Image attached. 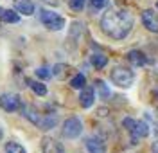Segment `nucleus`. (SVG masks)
<instances>
[{
  "label": "nucleus",
  "instance_id": "nucleus-16",
  "mask_svg": "<svg viewBox=\"0 0 158 153\" xmlns=\"http://www.w3.org/2000/svg\"><path fill=\"white\" fill-rule=\"evenodd\" d=\"M135 137H148L149 135V124L146 121H137V126L133 130Z\"/></svg>",
  "mask_w": 158,
  "mask_h": 153
},
{
  "label": "nucleus",
  "instance_id": "nucleus-15",
  "mask_svg": "<svg viewBox=\"0 0 158 153\" xmlns=\"http://www.w3.org/2000/svg\"><path fill=\"white\" fill-rule=\"evenodd\" d=\"M27 85L31 87V90L34 92L36 96H47V87L41 81H34V79H25Z\"/></svg>",
  "mask_w": 158,
  "mask_h": 153
},
{
  "label": "nucleus",
  "instance_id": "nucleus-8",
  "mask_svg": "<svg viewBox=\"0 0 158 153\" xmlns=\"http://www.w3.org/2000/svg\"><path fill=\"white\" fill-rule=\"evenodd\" d=\"M95 101V92L92 87H83L81 88V96H79V104L83 108H90Z\"/></svg>",
  "mask_w": 158,
  "mask_h": 153
},
{
  "label": "nucleus",
  "instance_id": "nucleus-5",
  "mask_svg": "<svg viewBox=\"0 0 158 153\" xmlns=\"http://www.w3.org/2000/svg\"><path fill=\"white\" fill-rule=\"evenodd\" d=\"M0 106L6 112H16L22 108V101L16 94H2L0 96Z\"/></svg>",
  "mask_w": 158,
  "mask_h": 153
},
{
  "label": "nucleus",
  "instance_id": "nucleus-26",
  "mask_svg": "<svg viewBox=\"0 0 158 153\" xmlns=\"http://www.w3.org/2000/svg\"><path fill=\"white\" fill-rule=\"evenodd\" d=\"M153 153H158V142L153 144Z\"/></svg>",
  "mask_w": 158,
  "mask_h": 153
},
{
  "label": "nucleus",
  "instance_id": "nucleus-6",
  "mask_svg": "<svg viewBox=\"0 0 158 153\" xmlns=\"http://www.w3.org/2000/svg\"><path fill=\"white\" fill-rule=\"evenodd\" d=\"M142 23L151 32H158V15L153 9L142 11Z\"/></svg>",
  "mask_w": 158,
  "mask_h": 153
},
{
  "label": "nucleus",
  "instance_id": "nucleus-12",
  "mask_svg": "<svg viewBox=\"0 0 158 153\" xmlns=\"http://www.w3.org/2000/svg\"><path fill=\"white\" fill-rule=\"evenodd\" d=\"M22 112H23V115L29 119L32 124H36L38 126L40 121H41V115L38 113V110L36 108H32V106H22Z\"/></svg>",
  "mask_w": 158,
  "mask_h": 153
},
{
  "label": "nucleus",
  "instance_id": "nucleus-4",
  "mask_svg": "<svg viewBox=\"0 0 158 153\" xmlns=\"http://www.w3.org/2000/svg\"><path fill=\"white\" fill-rule=\"evenodd\" d=\"M81 132H83V124L77 117H69L63 122V135L67 139H76L81 135Z\"/></svg>",
  "mask_w": 158,
  "mask_h": 153
},
{
  "label": "nucleus",
  "instance_id": "nucleus-13",
  "mask_svg": "<svg viewBox=\"0 0 158 153\" xmlns=\"http://www.w3.org/2000/svg\"><path fill=\"white\" fill-rule=\"evenodd\" d=\"M56 122H58V117L56 115H52V113H45V117H41V121H40V128L41 130H50V128H54L56 126Z\"/></svg>",
  "mask_w": 158,
  "mask_h": 153
},
{
  "label": "nucleus",
  "instance_id": "nucleus-27",
  "mask_svg": "<svg viewBox=\"0 0 158 153\" xmlns=\"http://www.w3.org/2000/svg\"><path fill=\"white\" fill-rule=\"evenodd\" d=\"M43 2H49V4H52V6H56V4H58L56 0H43Z\"/></svg>",
  "mask_w": 158,
  "mask_h": 153
},
{
  "label": "nucleus",
  "instance_id": "nucleus-1",
  "mask_svg": "<svg viewBox=\"0 0 158 153\" xmlns=\"http://www.w3.org/2000/svg\"><path fill=\"white\" fill-rule=\"evenodd\" d=\"M101 29L113 40H122L133 29V15L126 9H110L102 15Z\"/></svg>",
  "mask_w": 158,
  "mask_h": 153
},
{
  "label": "nucleus",
  "instance_id": "nucleus-21",
  "mask_svg": "<svg viewBox=\"0 0 158 153\" xmlns=\"http://www.w3.org/2000/svg\"><path fill=\"white\" fill-rule=\"evenodd\" d=\"M36 76H38L40 79H49L50 76H52V72L47 67H40V69H36Z\"/></svg>",
  "mask_w": 158,
  "mask_h": 153
},
{
  "label": "nucleus",
  "instance_id": "nucleus-2",
  "mask_svg": "<svg viewBox=\"0 0 158 153\" xmlns=\"http://www.w3.org/2000/svg\"><path fill=\"white\" fill-rule=\"evenodd\" d=\"M40 20L50 31H61L65 27V18L59 16L58 13H52V11H40Z\"/></svg>",
  "mask_w": 158,
  "mask_h": 153
},
{
  "label": "nucleus",
  "instance_id": "nucleus-22",
  "mask_svg": "<svg viewBox=\"0 0 158 153\" xmlns=\"http://www.w3.org/2000/svg\"><path fill=\"white\" fill-rule=\"evenodd\" d=\"M67 69H69L67 65H56L52 74H54V76H58V78H65V74H67Z\"/></svg>",
  "mask_w": 158,
  "mask_h": 153
},
{
  "label": "nucleus",
  "instance_id": "nucleus-19",
  "mask_svg": "<svg viewBox=\"0 0 158 153\" xmlns=\"http://www.w3.org/2000/svg\"><path fill=\"white\" fill-rule=\"evenodd\" d=\"M6 153H27V151H25V148H23L22 144L11 141V142L6 144Z\"/></svg>",
  "mask_w": 158,
  "mask_h": 153
},
{
  "label": "nucleus",
  "instance_id": "nucleus-25",
  "mask_svg": "<svg viewBox=\"0 0 158 153\" xmlns=\"http://www.w3.org/2000/svg\"><path fill=\"white\" fill-rule=\"evenodd\" d=\"M90 4H92V7H95V9H102V7L108 6V0H90Z\"/></svg>",
  "mask_w": 158,
  "mask_h": 153
},
{
  "label": "nucleus",
  "instance_id": "nucleus-11",
  "mask_svg": "<svg viewBox=\"0 0 158 153\" xmlns=\"http://www.w3.org/2000/svg\"><path fill=\"white\" fill-rule=\"evenodd\" d=\"M0 22H4V23H16L20 22V15L18 11L15 9H0Z\"/></svg>",
  "mask_w": 158,
  "mask_h": 153
},
{
  "label": "nucleus",
  "instance_id": "nucleus-7",
  "mask_svg": "<svg viewBox=\"0 0 158 153\" xmlns=\"http://www.w3.org/2000/svg\"><path fill=\"white\" fill-rule=\"evenodd\" d=\"M41 151L43 153H63V144L58 142L52 137H43L41 139Z\"/></svg>",
  "mask_w": 158,
  "mask_h": 153
},
{
  "label": "nucleus",
  "instance_id": "nucleus-17",
  "mask_svg": "<svg viewBox=\"0 0 158 153\" xmlns=\"http://www.w3.org/2000/svg\"><path fill=\"white\" fill-rule=\"evenodd\" d=\"M90 61H92V65H94L95 69H102V67H106L108 58H106L104 54H94V56L90 58Z\"/></svg>",
  "mask_w": 158,
  "mask_h": 153
},
{
  "label": "nucleus",
  "instance_id": "nucleus-9",
  "mask_svg": "<svg viewBox=\"0 0 158 153\" xmlns=\"http://www.w3.org/2000/svg\"><path fill=\"white\" fill-rule=\"evenodd\" d=\"M85 146H86L88 153H104V142L97 137H88L85 141Z\"/></svg>",
  "mask_w": 158,
  "mask_h": 153
},
{
  "label": "nucleus",
  "instance_id": "nucleus-3",
  "mask_svg": "<svg viewBox=\"0 0 158 153\" xmlns=\"http://www.w3.org/2000/svg\"><path fill=\"white\" fill-rule=\"evenodd\" d=\"M111 81L117 87L128 88V87H131V83L135 81V74H133V70H128L124 67H115L111 70Z\"/></svg>",
  "mask_w": 158,
  "mask_h": 153
},
{
  "label": "nucleus",
  "instance_id": "nucleus-18",
  "mask_svg": "<svg viewBox=\"0 0 158 153\" xmlns=\"http://www.w3.org/2000/svg\"><path fill=\"white\" fill-rule=\"evenodd\" d=\"M85 85H86V78H85L83 74H76V76L72 78V81H70V87H72V88H79V90H81Z\"/></svg>",
  "mask_w": 158,
  "mask_h": 153
},
{
  "label": "nucleus",
  "instance_id": "nucleus-23",
  "mask_svg": "<svg viewBox=\"0 0 158 153\" xmlns=\"http://www.w3.org/2000/svg\"><path fill=\"white\" fill-rule=\"evenodd\" d=\"M122 124H124V128L128 130V132L133 133V130H135V126H137V121L135 119H129V117H126L124 121H122Z\"/></svg>",
  "mask_w": 158,
  "mask_h": 153
},
{
  "label": "nucleus",
  "instance_id": "nucleus-10",
  "mask_svg": "<svg viewBox=\"0 0 158 153\" xmlns=\"http://www.w3.org/2000/svg\"><path fill=\"white\" fill-rule=\"evenodd\" d=\"M15 9L25 16H31L34 13V4L31 0H15Z\"/></svg>",
  "mask_w": 158,
  "mask_h": 153
},
{
  "label": "nucleus",
  "instance_id": "nucleus-20",
  "mask_svg": "<svg viewBox=\"0 0 158 153\" xmlns=\"http://www.w3.org/2000/svg\"><path fill=\"white\" fill-rule=\"evenodd\" d=\"M95 87H97V92H99V96H101V99L110 97V90H108V87H106L104 81H95Z\"/></svg>",
  "mask_w": 158,
  "mask_h": 153
},
{
  "label": "nucleus",
  "instance_id": "nucleus-14",
  "mask_svg": "<svg viewBox=\"0 0 158 153\" xmlns=\"http://www.w3.org/2000/svg\"><path fill=\"white\" fill-rule=\"evenodd\" d=\"M128 60H129L131 65H135V67H142V65L146 63V56H144L140 51H131L128 54Z\"/></svg>",
  "mask_w": 158,
  "mask_h": 153
},
{
  "label": "nucleus",
  "instance_id": "nucleus-28",
  "mask_svg": "<svg viewBox=\"0 0 158 153\" xmlns=\"http://www.w3.org/2000/svg\"><path fill=\"white\" fill-rule=\"evenodd\" d=\"M156 7H158V2H156Z\"/></svg>",
  "mask_w": 158,
  "mask_h": 153
},
{
  "label": "nucleus",
  "instance_id": "nucleus-24",
  "mask_svg": "<svg viewBox=\"0 0 158 153\" xmlns=\"http://www.w3.org/2000/svg\"><path fill=\"white\" fill-rule=\"evenodd\" d=\"M69 6H70V9H74V11H81L83 7H85V0H70Z\"/></svg>",
  "mask_w": 158,
  "mask_h": 153
}]
</instances>
